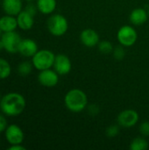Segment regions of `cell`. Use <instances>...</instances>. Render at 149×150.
I'll return each mask as SVG.
<instances>
[{"instance_id": "cell-1", "label": "cell", "mask_w": 149, "mask_h": 150, "mask_svg": "<svg viewBox=\"0 0 149 150\" xmlns=\"http://www.w3.org/2000/svg\"><path fill=\"white\" fill-rule=\"evenodd\" d=\"M26 106L23 95L18 92H10L0 99V109L2 112L10 117H16L21 114Z\"/></svg>"}, {"instance_id": "cell-2", "label": "cell", "mask_w": 149, "mask_h": 150, "mask_svg": "<svg viewBox=\"0 0 149 150\" xmlns=\"http://www.w3.org/2000/svg\"><path fill=\"white\" fill-rule=\"evenodd\" d=\"M64 104L72 112H81L87 107L88 98L86 93L79 89L68 91L64 97Z\"/></svg>"}, {"instance_id": "cell-3", "label": "cell", "mask_w": 149, "mask_h": 150, "mask_svg": "<svg viewBox=\"0 0 149 150\" xmlns=\"http://www.w3.org/2000/svg\"><path fill=\"white\" fill-rule=\"evenodd\" d=\"M47 26L52 35L59 37L64 35L67 33L68 23L63 15L53 14L48 18L47 21Z\"/></svg>"}, {"instance_id": "cell-4", "label": "cell", "mask_w": 149, "mask_h": 150, "mask_svg": "<svg viewBox=\"0 0 149 150\" xmlns=\"http://www.w3.org/2000/svg\"><path fill=\"white\" fill-rule=\"evenodd\" d=\"M55 54L48 49L38 50L37 53L32 56V62L33 67L38 70H44L51 69L54 66Z\"/></svg>"}, {"instance_id": "cell-5", "label": "cell", "mask_w": 149, "mask_h": 150, "mask_svg": "<svg viewBox=\"0 0 149 150\" xmlns=\"http://www.w3.org/2000/svg\"><path fill=\"white\" fill-rule=\"evenodd\" d=\"M117 39L120 45L124 47H132L138 39V33L132 25H123L117 33Z\"/></svg>"}, {"instance_id": "cell-6", "label": "cell", "mask_w": 149, "mask_h": 150, "mask_svg": "<svg viewBox=\"0 0 149 150\" xmlns=\"http://www.w3.org/2000/svg\"><path fill=\"white\" fill-rule=\"evenodd\" d=\"M1 40L4 45V49L10 54H16L18 52L19 45L22 40L20 35L15 31L6 32L1 35Z\"/></svg>"}, {"instance_id": "cell-7", "label": "cell", "mask_w": 149, "mask_h": 150, "mask_svg": "<svg viewBox=\"0 0 149 150\" xmlns=\"http://www.w3.org/2000/svg\"><path fill=\"white\" fill-rule=\"evenodd\" d=\"M139 113L133 109H126L122 111L117 118L119 126L126 128L135 126L139 121Z\"/></svg>"}, {"instance_id": "cell-8", "label": "cell", "mask_w": 149, "mask_h": 150, "mask_svg": "<svg viewBox=\"0 0 149 150\" xmlns=\"http://www.w3.org/2000/svg\"><path fill=\"white\" fill-rule=\"evenodd\" d=\"M59 74L54 69H47L44 70H40L38 75V81L39 83L48 88L54 87L59 82Z\"/></svg>"}, {"instance_id": "cell-9", "label": "cell", "mask_w": 149, "mask_h": 150, "mask_svg": "<svg viewBox=\"0 0 149 150\" xmlns=\"http://www.w3.org/2000/svg\"><path fill=\"white\" fill-rule=\"evenodd\" d=\"M4 134L6 141L10 145L21 144L25 138L23 130L20 128V127L15 124L8 126L4 131Z\"/></svg>"}, {"instance_id": "cell-10", "label": "cell", "mask_w": 149, "mask_h": 150, "mask_svg": "<svg viewBox=\"0 0 149 150\" xmlns=\"http://www.w3.org/2000/svg\"><path fill=\"white\" fill-rule=\"evenodd\" d=\"M54 69L60 75L65 76L68 75L72 69V64L70 59L63 54H60L55 55L54 62Z\"/></svg>"}, {"instance_id": "cell-11", "label": "cell", "mask_w": 149, "mask_h": 150, "mask_svg": "<svg viewBox=\"0 0 149 150\" xmlns=\"http://www.w3.org/2000/svg\"><path fill=\"white\" fill-rule=\"evenodd\" d=\"M80 40L83 45L87 47H94L100 42L99 34L91 28H86L82 31L80 34Z\"/></svg>"}, {"instance_id": "cell-12", "label": "cell", "mask_w": 149, "mask_h": 150, "mask_svg": "<svg viewBox=\"0 0 149 150\" xmlns=\"http://www.w3.org/2000/svg\"><path fill=\"white\" fill-rule=\"evenodd\" d=\"M38 50V45L33 40L24 39L20 42L18 53L25 57H32Z\"/></svg>"}, {"instance_id": "cell-13", "label": "cell", "mask_w": 149, "mask_h": 150, "mask_svg": "<svg viewBox=\"0 0 149 150\" xmlns=\"http://www.w3.org/2000/svg\"><path fill=\"white\" fill-rule=\"evenodd\" d=\"M33 15L29 13L27 11H21L17 15V21H18V26L22 30H30L34 24V18Z\"/></svg>"}, {"instance_id": "cell-14", "label": "cell", "mask_w": 149, "mask_h": 150, "mask_svg": "<svg viewBox=\"0 0 149 150\" xmlns=\"http://www.w3.org/2000/svg\"><path fill=\"white\" fill-rule=\"evenodd\" d=\"M148 11L143 8H135L129 16V20L133 25H141L148 19Z\"/></svg>"}, {"instance_id": "cell-15", "label": "cell", "mask_w": 149, "mask_h": 150, "mask_svg": "<svg viewBox=\"0 0 149 150\" xmlns=\"http://www.w3.org/2000/svg\"><path fill=\"white\" fill-rule=\"evenodd\" d=\"M22 0H3V10L8 15L17 16L22 11Z\"/></svg>"}, {"instance_id": "cell-16", "label": "cell", "mask_w": 149, "mask_h": 150, "mask_svg": "<svg viewBox=\"0 0 149 150\" xmlns=\"http://www.w3.org/2000/svg\"><path fill=\"white\" fill-rule=\"evenodd\" d=\"M18 27L17 18L12 15H5L0 18V29L3 33L15 31Z\"/></svg>"}, {"instance_id": "cell-17", "label": "cell", "mask_w": 149, "mask_h": 150, "mask_svg": "<svg viewBox=\"0 0 149 150\" xmlns=\"http://www.w3.org/2000/svg\"><path fill=\"white\" fill-rule=\"evenodd\" d=\"M38 11L43 14L53 13L57 6L56 0H37L36 3Z\"/></svg>"}, {"instance_id": "cell-18", "label": "cell", "mask_w": 149, "mask_h": 150, "mask_svg": "<svg viewBox=\"0 0 149 150\" xmlns=\"http://www.w3.org/2000/svg\"><path fill=\"white\" fill-rule=\"evenodd\" d=\"M148 149V142L143 137H137L133 139L130 144L131 150H146Z\"/></svg>"}, {"instance_id": "cell-19", "label": "cell", "mask_w": 149, "mask_h": 150, "mask_svg": "<svg viewBox=\"0 0 149 150\" xmlns=\"http://www.w3.org/2000/svg\"><path fill=\"white\" fill-rule=\"evenodd\" d=\"M11 73V67L10 63L0 57V80L1 79H6L10 76Z\"/></svg>"}, {"instance_id": "cell-20", "label": "cell", "mask_w": 149, "mask_h": 150, "mask_svg": "<svg viewBox=\"0 0 149 150\" xmlns=\"http://www.w3.org/2000/svg\"><path fill=\"white\" fill-rule=\"evenodd\" d=\"M32 62H21L18 67V74L20 76H26L28 75L31 74L32 70Z\"/></svg>"}, {"instance_id": "cell-21", "label": "cell", "mask_w": 149, "mask_h": 150, "mask_svg": "<svg viewBox=\"0 0 149 150\" xmlns=\"http://www.w3.org/2000/svg\"><path fill=\"white\" fill-rule=\"evenodd\" d=\"M98 47V50L104 54H112L114 47H113V45L112 44V42H110L109 40H103V41H100L97 45Z\"/></svg>"}, {"instance_id": "cell-22", "label": "cell", "mask_w": 149, "mask_h": 150, "mask_svg": "<svg viewBox=\"0 0 149 150\" xmlns=\"http://www.w3.org/2000/svg\"><path fill=\"white\" fill-rule=\"evenodd\" d=\"M112 54L114 56V58L118 61H121L124 59L125 55H126V52H125V49H124V46L120 45L114 47L113 51H112Z\"/></svg>"}, {"instance_id": "cell-23", "label": "cell", "mask_w": 149, "mask_h": 150, "mask_svg": "<svg viewBox=\"0 0 149 150\" xmlns=\"http://www.w3.org/2000/svg\"><path fill=\"white\" fill-rule=\"evenodd\" d=\"M105 134L109 138H114L119 134V127L117 125H112L106 128Z\"/></svg>"}, {"instance_id": "cell-24", "label": "cell", "mask_w": 149, "mask_h": 150, "mask_svg": "<svg viewBox=\"0 0 149 150\" xmlns=\"http://www.w3.org/2000/svg\"><path fill=\"white\" fill-rule=\"evenodd\" d=\"M140 133L144 137L149 136V121H148V120L143 121L140 125Z\"/></svg>"}, {"instance_id": "cell-25", "label": "cell", "mask_w": 149, "mask_h": 150, "mask_svg": "<svg viewBox=\"0 0 149 150\" xmlns=\"http://www.w3.org/2000/svg\"><path fill=\"white\" fill-rule=\"evenodd\" d=\"M6 127H7L6 120H5L4 116L0 113V133H3L4 131H5Z\"/></svg>"}, {"instance_id": "cell-26", "label": "cell", "mask_w": 149, "mask_h": 150, "mask_svg": "<svg viewBox=\"0 0 149 150\" xmlns=\"http://www.w3.org/2000/svg\"><path fill=\"white\" fill-rule=\"evenodd\" d=\"M25 11H27L29 13H31L32 15L34 16V15L36 14L37 11H38V8H37V5H34V4H28V5L25 7Z\"/></svg>"}, {"instance_id": "cell-27", "label": "cell", "mask_w": 149, "mask_h": 150, "mask_svg": "<svg viewBox=\"0 0 149 150\" xmlns=\"http://www.w3.org/2000/svg\"><path fill=\"white\" fill-rule=\"evenodd\" d=\"M8 150H25V148L23 147L21 144H15V145H11Z\"/></svg>"}, {"instance_id": "cell-28", "label": "cell", "mask_w": 149, "mask_h": 150, "mask_svg": "<svg viewBox=\"0 0 149 150\" xmlns=\"http://www.w3.org/2000/svg\"><path fill=\"white\" fill-rule=\"evenodd\" d=\"M2 49H4V45H3V42H2V40H1V39H0V51H1Z\"/></svg>"}, {"instance_id": "cell-29", "label": "cell", "mask_w": 149, "mask_h": 150, "mask_svg": "<svg viewBox=\"0 0 149 150\" xmlns=\"http://www.w3.org/2000/svg\"><path fill=\"white\" fill-rule=\"evenodd\" d=\"M1 33H2V30H1V29H0V37H1V35H2V34H1Z\"/></svg>"}, {"instance_id": "cell-30", "label": "cell", "mask_w": 149, "mask_h": 150, "mask_svg": "<svg viewBox=\"0 0 149 150\" xmlns=\"http://www.w3.org/2000/svg\"><path fill=\"white\" fill-rule=\"evenodd\" d=\"M25 1H28V2H31V1H33V0H25Z\"/></svg>"}, {"instance_id": "cell-31", "label": "cell", "mask_w": 149, "mask_h": 150, "mask_svg": "<svg viewBox=\"0 0 149 150\" xmlns=\"http://www.w3.org/2000/svg\"><path fill=\"white\" fill-rule=\"evenodd\" d=\"M1 98H2V97H1V93H0V99H1Z\"/></svg>"}, {"instance_id": "cell-32", "label": "cell", "mask_w": 149, "mask_h": 150, "mask_svg": "<svg viewBox=\"0 0 149 150\" xmlns=\"http://www.w3.org/2000/svg\"><path fill=\"white\" fill-rule=\"evenodd\" d=\"M148 16H149V8H148Z\"/></svg>"}]
</instances>
